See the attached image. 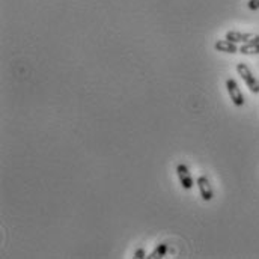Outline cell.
<instances>
[{
  "label": "cell",
  "instance_id": "obj_1",
  "mask_svg": "<svg viewBox=\"0 0 259 259\" xmlns=\"http://www.w3.org/2000/svg\"><path fill=\"white\" fill-rule=\"evenodd\" d=\"M237 73L240 74V77L244 80V83L247 85V87L250 89V92L253 93H259V82L258 79L253 76V73L250 71V68L246 64H238L237 65Z\"/></svg>",
  "mask_w": 259,
  "mask_h": 259
},
{
  "label": "cell",
  "instance_id": "obj_5",
  "mask_svg": "<svg viewBox=\"0 0 259 259\" xmlns=\"http://www.w3.org/2000/svg\"><path fill=\"white\" fill-rule=\"evenodd\" d=\"M196 184L199 187V191H200V196L205 202H210L213 197H214V193H213V188H211V184L208 181L206 176H199L196 179Z\"/></svg>",
  "mask_w": 259,
  "mask_h": 259
},
{
  "label": "cell",
  "instance_id": "obj_3",
  "mask_svg": "<svg viewBox=\"0 0 259 259\" xmlns=\"http://www.w3.org/2000/svg\"><path fill=\"white\" fill-rule=\"evenodd\" d=\"M226 39L232 41V42H259V35L255 33H244V32H237V30H229L226 33Z\"/></svg>",
  "mask_w": 259,
  "mask_h": 259
},
{
  "label": "cell",
  "instance_id": "obj_2",
  "mask_svg": "<svg viewBox=\"0 0 259 259\" xmlns=\"http://www.w3.org/2000/svg\"><path fill=\"white\" fill-rule=\"evenodd\" d=\"M226 89H228V92H229V96H231L232 102H234V104H235L237 107L244 106V95H243V92L240 90L238 83H237L234 79H228V80H226Z\"/></svg>",
  "mask_w": 259,
  "mask_h": 259
},
{
  "label": "cell",
  "instance_id": "obj_8",
  "mask_svg": "<svg viewBox=\"0 0 259 259\" xmlns=\"http://www.w3.org/2000/svg\"><path fill=\"white\" fill-rule=\"evenodd\" d=\"M166 253H168V244L162 243V244H159V247L155 249L148 258H151V259H154V258H163V256H166Z\"/></svg>",
  "mask_w": 259,
  "mask_h": 259
},
{
  "label": "cell",
  "instance_id": "obj_7",
  "mask_svg": "<svg viewBox=\"0 0 259 259\" xmlns=\"http://www.w3.org/2000/svg\"><path fill=\"white\" fill-rule=\"evenodd\" d=\"M241 55H259V42H246L240 48Z\"/></svg>",
  "mask_w": 259,
  "mask_h": 259
},
{
  "label": "cell",
  "instance_id": "obj_9",
  "mask_svg": "<svg viewBox=\"0 0 259 259\" xmlns=\"http://www.w3.org/2000/svg\"><path fill=\"white\" fill-rule=\"evenodd\" d=\"M247 6H249L250 11H256V9H259V0H249Z\"/></svg>",
  "mask_w": 259,
  "mask_h": 259
},
{
  "label": "cell",
  "instance_id": "obj_4",
  "mask_svg": "<svg viewBox=\"0 0 259 259\" xmlns=\"http://www.w3.org/2000/svg\"><path fill=\"white\" fill-rule=\"evenodd\" d=\"M176 173H178V178H179V182L182 185V188L185 190H191L193 185H194V181H193V176L188 171V168L185 165H178L176 166Z\"/></svg>",
  "mask_w": 259,
  "mask_h": 259
},
{
  "label": "cell",
  "instance_id": "obj_10",
  "mask_svg": "<svg viewBox=\"0 0 259 259\" xmlns=\"http://www.w3.org/2000/svg\"><path fill=\"white\" fill-rule=\"evenodd\" d=\"M134 258H136V259H143V258H146L145 250H143V249H137V250L134 252Z\"/></svg>",
  "mask_w": 259,
  "mask_h": 259
},
{
  "label": "cell",
  "instance_id": "obj_6",
  "mask_svg": "<svg viewBox=\"0 0 259 259\" xmlns=\"http://www.w3.org/2000/svg\"><path fill=\"white\" fill-rule=\"evenodd\" d=\"M214 48L217 51H222V53H231V55H235V53H240V50L237 48V44L229 41V39H222V41H217L214 44Z\"/></svg>",
  "mask_w": 259,
  "mask_h": 259
}]
</instances>
